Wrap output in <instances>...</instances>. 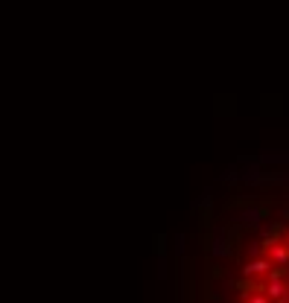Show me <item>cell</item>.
<instances>
[{
	"instance_id": "obj_2",
	"label": "cell",
	"mask_w": 289,
	"mask_h": 303,
	"mask_svg": "<svg viewBox=\"0 0 289 303\" xmlns=\"http://www.w3.org/2000/svg\"><path fill=\"white\" fill-rule=\"evenodd\" d=\"M263 248H266V257L272 259V266H286L289 262V245L286 242H280V239H266L263 242Z\"/></svg>"
},
{
	"instance_id": "obj_1",
	"label": "cell",
	"mask_w": 289,
	"mask_h": 303,
	"mask_svg": "<svg viewBox=\"0 0 289 303\" xmlns=\"http://www.w3.org/2000/svg\"><path fill=\"white\" fill-rule=\"evenodd\" d=\"M263 292H266V297H269L272 303H286V300H289V289H286V283H283V274H280L278 268H272L269 274H266Z\"/></svg>"
},
{
	"instance_id": "obj_5",
	"label": "cell",
	"mask_w": 289,
	"mask_h": 303,
	"mask_svg": "<svg viewBox=\"0 0 289 303\" xmlns=\"http://www.w3.org/2000/svg\"><path fill=\"white\" fill-rule=\"evenodd\" d=\"M283 242H286V245H289V231H286V236H283Z\"/></svg>"
},
{
	"instance_id": "obj_6",
	"label": "cell",
	"mask_w": 289,
	"mask_h": 303,
	"mask_svg": "<svg viewBox=\"0 0 289 303\" xmlns=\"http://www.w3.org/2000/svg\"><path fill=\"white\" fill-rule=\"evenodd\" d=\"M286 303H289V300H286Z\"/></svg>"
},
{
	"instance_id": "obj_3",
	"label": "cell",
	"mask_w": 289,
	"mask_h": 303,
	"mask_svg": "<svg viewBox=\"0 0 289 303\" xmlns=\"http://www.w3.org/2000/svg\"><path fill=\"white\" fill-rule=\"evenodd\" d=\"M272 259L269 257H257V259H251V262H245L243 266V274L245 277H266L272 271Z\"/></svg>"
},
{
	"instance_id": "obj_4",
	"label": "cell",
	"mask_w": 289,
	"mask_h": 303,
	"mask_svg": "<svg viewBox=\"0 0 289 303\" xmlns=\"http://www.w3.org/2000/svg\"><path fill=\"white\" fill-rule=\"evenodd\" d=\"M243 303H272L269 300V297H266V292H260V289H257V292H248V294H245V300Z\"/></svg>"
}]
</instances>
